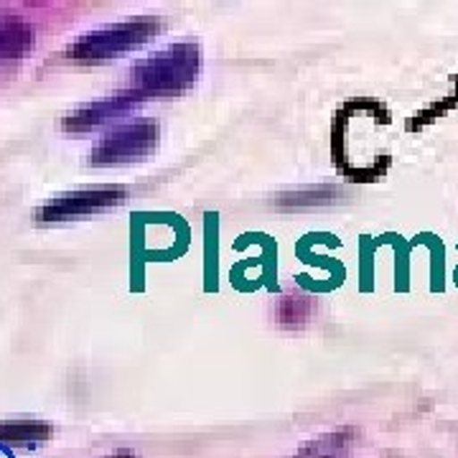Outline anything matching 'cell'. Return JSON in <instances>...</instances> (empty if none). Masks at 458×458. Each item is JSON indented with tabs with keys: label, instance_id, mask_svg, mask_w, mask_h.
<instances>
[{
	"label": "cell",
	"instance_id": "1",
	"mask_svg": "<svg viewBox=\"0 0 458 458\" xmlns=\"http://www.w3.org/2000/svg\"><path fill=\"white\" fill-rule=\"evenodd\" d=\"M156 31V26L150 23H117V26H107L95 33L82 36L74 47H69V56L72 59H107L114 54L131 51L148 41V36Z\"/></svg>",
	"mask_w": 458,
	"mask_h": 458
},
{
	"label": "cell",
	"instance_id": "2",
	"mask_svg": "<svg viewBox=\"0 0 458 458\" xmlns=\"http://www.w3.org/2000/svg\"><path fill=\"white\" fill-rule=\"evenodd\" d=\"M183 49L168 51V54H161L158 59L148 62L138 69V87L143 92H164V89H171L179 80H189L194 66H197V59L189 56H179Z\"/></svg>",
	"mask_w": 458,
	"mask_h": 458
},
{
	"label": "cell",
	"instance_id": "3",
	"mask_svg": "<svg viewBox=\"0 0 458 458\" xmlns=\"http://www.w3.org/2000/svg\"><path fill=\"white\" fill-rule=\"evenodd\" d=\"M123 197L125 194L120 189H95V191L66 194V197L54 199L51 204H47L38 212V219H44V222H59V219H69V216L98 212V209H107L113 204H120Z\"/></svg>",
	"mask_w": 458,
	"mask_h": 458
},
{
	"label": "cell",
	"instance_id": "4",
	"mask_svg": "<svg viewBox=\"0 0 458 458\" xmlns=\"http://www.w3.org/2000/svg\"><path fill=\"white\" fill-rule=\"evenodd\" d=\"M156 140V128L153 125H132L125 131L114 132L110 138H105L92 156V164H117V161H128L135 156H143L148 148Z\"/></svg>",
	"mask_w": 458,
	"mask_h": 458
},
{
	"label": "cell",
	"instance_id": "5",
	"mask_svg": "<svg viewBox=\"0 0 458 458\" xmlns=\"http://www.w3.org/2000/svg\"><path fill=\"white\" fill-rule=\"evenodd\" d=\"M33 47V29L21 23H0V62L18 59Z\"/></svg>",
	"mask_w": 458,
	"mask_h": 458
},
{
	"label": "cell",
	"instance_id": "6",
	"mask_svg": "<svg viewBox=\"0 0 458 458\" xmlns=\"http://www.w3.org/2000/svg\"><path fill=\"white\" fill-rule=\"evenodd\" d=\"M49 436L44 423H0V441H41Z\"/></svg>",
	"mask_w": 458,
	"mask_h": 458
}]
</instances>
